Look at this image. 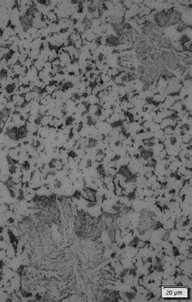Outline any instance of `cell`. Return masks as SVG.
<instances>
[{"label": "cell", "instance_id": "cell-1", "mask_svg": "<svg viewBox=\"0 0 192 302\" xmlns=\"http://www.w3.org/2000/svg\"><path fill=\"white\" fill-rule=\"evenodd\" d=\"M173 298H187L188 289L187 287H173Z\"/></svg>", "mask_w": 192, "mask_h": 302}, {"label": "cell", "instance_id": "cell-2", "mask_svg": "<svg viewBox=\"0 0 192 302\" xmlns=\"http://www.w3.org/2000/svg\"><path fill=\"white\" fill-rule=\"evenodd\" d=\"M19 154H20V148L19 147H15V148H11L9 151H8V155L7 157L11 159V160L17 162L18 161V158H19Z\"/></svg>", "mask_w": 192, "mask_h": 302}, {"label": "cell", "instance_id": "cell-3", "mask_svg": "<svg viewBox=\"0 0 192 302\" xmlns=\"http://www.w3.org/2000/svg\"><path fill=\"white\" fill-rule=\"evenodd\" d=\"M37 136L41 138H47L49 136V127L40 126L37 130Z\"/></svg>", "mask_w": 192, "mask_h": 302}, {"label": "cell", "instance_id": "cell-4", "mask_svg": "<svg viewBox=\"0 0 192 302\" xmlns=\"http://www.w3.org/2000/svg\"><path fill=\"white\" fill-rule=\"evenodd\" d=\"M39 126L37 125L35 123H31V122H26L25 124V128L27 130L28 133H31V134H36L37 132Z\"/></svg>", "mask_w": 192, "mask_h": 302}, {"label": "cell", "instance_id": "cell-5", "mask_svg": "<svg viewBox=\"0 0 192 302\" xmlns=\"http://www.w3.org/2000/svg\"><path fill=\"white\" fill-rule=\"evenodd\" d=\"M11 101L15 103L16 107H23V105L25 104V97L23 95H12Z\"/></svg>", "mask_w": 192, "mask_h": 302}, {"label": "cell", "instance_id": "cell-6", "mask_svg": "<svg viewBox=\"0 0 192 302\" xmlns=\"http://www.w3.org/2000/svg\"><path fill=\"white\" fill-rule=\"evenodd\" d=\"M58 58H59V59L60 60L61 63H65L66 65L71 63V58L69 54L67 53L66 51H63V52H62L61 54H59Z\"/></svg>", "mask_w": 192, "mask_h": 302}, {"label": "cell", "instance_id": "cell-7", "mask_svg": "<svg viewBox=\"0 0 192 302\" xmlns=\"http://www.w3.org/2000/svg\"><path fill=\"white\" fill-rule=\"evenodd\" d=\"M32 170H23L22 171V176H21V182L22 184H28L32 179Z\"/></svg>", "mask_w": 192, "mask_h": 302}, {"label": "cell", "instance_id": "cell-8", "mask_svg": "<svg viewBox=\"0 0 192 302\" xmlns=\"http://www.w3.org/2000/svg\"><path fill=\"white\" fill-rule=\"evenodd\" d=\"M165 97H166V96H165V95H163L161 93H156V94L153 95V97H152L151 101H152V102H153L154 104H155V103H156V104H160V103H162V102L165 101Z\"/></svg>", "mask_w": 192, "mask_h": 302}, {"label": "cell", "instance_id": "cell-9", "mask_svg": "<svg viewBox=\"0 0 192 302\" xmlns=\"http://www.w3.org/2000/svg\"><path fill=\"white\" fill-rule=\"evenodd\" d=\"M42 40L41 38L34 39L30 45V50H41L42 46Z\"/></svg>", "mask_w": 192, "mask_h": 302}, {"label": "cell", "instance_id": "cell-10", "mask_svg": "<svg viewBox=\"0 0 192 302\" xmlns=\"http://www.w3.org/2000/svg\"><path fill=\"white\" fill-rule=\"evenodd\" d=\"M44 65H45L44 62L41 61V60H39V59L34 60V61H33V68H34L38 72L44 68Z\"/></svg>", "mask_w": 192, "mask_h": 302}, {"label": "cell", "instance_id": "cell-11", "mask_svg": "<svg viewBox=\"0 0 192 302\" xmlns=\"http://www.w3.org/2000/svg\"><path fill=\"white\" fill-rule=\"evenodd\" d=\"M46 18L49 19L51 23H57V22H58V20H59L58 16H57L56 14L54 13L53 10H52V11H50L49 13L46 15Z\"/></svg>", "mask_w": 192, "mask_h": 302}, {"label": "cell", "instance_id": "cell-12", "mask_svg": "<svg viewBox=\"0 0 192 302\" xmlns=\"http://www.w3.org/2000/svg\"><path fill=\"white\" fill-rule=\"evenodd\" d=\"M40 54L39 50H30V52L29 54V58H30L32 60H37Z\"/></svg>", "mask_w": 192, "mask_h": 302}, {"label": "cell", "instance_id": "cell-13", "mask_svg": "<svg viewBox=\"0 0 192 302\" xmlns=\"http://www.w3.org/2000/svg\"><path fill=\"white\" fill-rule=\"evenodd\" d=\"M10 68L12 69V71L14 72V73L15 74V76H19L20 73H21V71H22V65L20 64V63H16L15 65L10 67Z\"/></svg>", "mask_w": 192, "mask_h": 302}, {"label": "cell", "instance_id": "cell-14", "mask_svg": "<svg viewBox=\"0 0 192 302\" xmlns=\"http://www.w3.org/2000/svg\"><path fill=\"white\" fill-rule=\"evenodd\" d=\"M9 246V243H7V241H5L4 240L1 238L0 239V248L1 249H3V250H7V248Z\"/></svg>", "mask_w": 192, "mask_h": 302}, {"label": "cell", "instance_id": "cell-15", "mask_svg": "<svg viewBox=\"0 0 192 302\" xmlns=\"http://www.w3.org/2000/svg\"><path fill=\"white\" fill-rule=\"evenodd\" d=\"M73 46H74V47L76 49V50H80L81 47L83 46V42H82V39H79V40L75 41L74 43H73Z\"/></svg>", "mask_w": 192, "mask_h": 302}, {"label": "cell", "instance_id": "cell-16", "mask_svg": "<svg viewBox=\"0 0 192 302\" xmlns=\"http://www.w3.org/2000/svg\"><path fill=\"white\" fill-rule=\"evenodd\" d=\"M7 209H8V205L5 203L0 204V215L4 214Z\"/></svg>", "mask_w": 192, "mask_h": 302}, {"label": "cell", "instance_id": "cell-17", "mask_svg": "<svg viewBox=\"0 0 192 302\" xmlns=\"http://www.w3.org/2000/svg\"><path fill=\"white\" fill-rule=\"evenodd\" d=\"M24 97H25V102H27V103H29V102H30L31 101H33V94H32V92L27 93L26 94L24 95Z\"/></svg>", "mask_w": 192, "mask_h": 302}, {"label": "cell", "instance_id": "cell-18", "mask_svg": "<svg viewBox=\"0 0 192 302\" xmlns=\"http://www.w3.org/2000/svg\"><path fill=\"white\" fill-rule=\"evenodd\" d=\"M7 257V253H6V250L3 249H0V261H3L4 258Z\"/></svg>", "mask_w": 192, "mask_h": 302}, {"label": "cell", "instance_id": "cell-19", "mask_svg": "<svg viewBox=\"0 0 192 302\" xmlns=\"http://www.w3.org/2000/svg\"><path fill=\"white\" fill-rule=\"evenodd\" d=\"M52 66H59L60 65V60L59 59V58H55L54 60H53L52 62H50Z\"/></svg>", "mask_w": 192, "mask_h": 302}]
</instances>
